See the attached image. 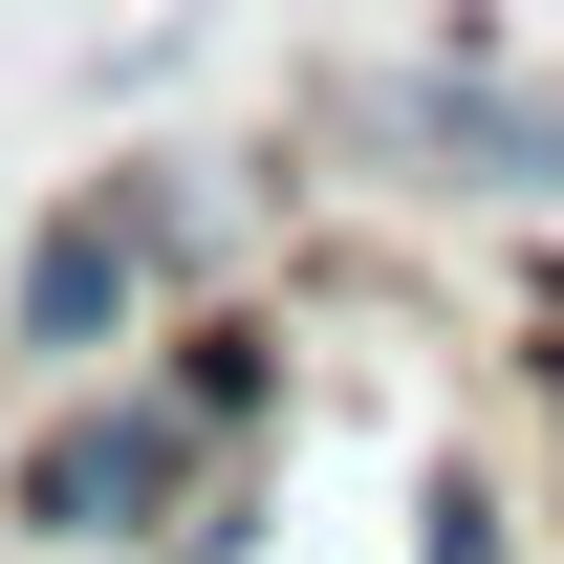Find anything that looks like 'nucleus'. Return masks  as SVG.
Masks as SVG:
<instances>
[{"label": "nucleus", "mask_w": 564, "mask_h": 564, "mask_svg": "<svg viewBox=\"0 0 564 564\" xmlns=\"http://www.w3.org/2000/svg\"><path fill=\"white\" fill-rule=\"evenodd\" d=\"M499 369H521V413H543V456H564V217H543V261H521V326H499Z\"/></svg>", "instance_id": "obj_5"}, {"label": "nucleus", "mask_w": 564, "mask_h": 564, "mask_svg": "<svg viewBox=\"0 0 564 564\" xmlns=\"http://www.w3.org/2000/svg\"><path fill=\"white\" fill-rule=\"evenodd\" d=\"M152 348V261L131 217H109V174H66V196H22V239H0V391H87V369Z\"/></svg>", "instance_id": "obj_3"}, {"label": "nucleus", "mask_w": 564, "mask_h": 564, "mask_svg": "<svg viewBox=\"0 0 564 564\" xmlns=\"http://www.w3.org/2000/svg\"><path fill=\"white\" fill-rule=\"evenodd\" d=\"M152 413L196 434V456H261L282 434V391H304V304H282V282H217V304H152Z\"/></svg>", "instance_id": "obj_4"}, {"label": "nucleus", "mask_w": 564, "mask_h": 564, "mask_svg": "<svg viewBox=\"0 0 564 564\" xmlns=\"http://www.w3.org/2000/svg\"><path fill=\"white\" fill-rule=\"evenodd\" d=\"M282 152L326 196H478V217H564V87L499 44L478 0H434L391 44H326L282 87Z\"/></svg>", "instance_id": "obj_1"}, {"label": "nucleus", "mask_w": 564, "mask_h": 564, "mask_svg": "<svg viewBox=\"0 0 564 564\" xmlns=\"http://www.w3.org/2000/svg\"><path fill=\"white\" fill-rule=\"evenodd\" d=\"M196 478L217 456L152 413V369H87V391H22V434H0V543L22 564H131Z\"/></svg>", "instance_id": "obj_2"}, {"label": "nucleus", "mask_w": 564, "mask_h": 564, "mask_svg": "<svg viewBox=\"0 0 564 564\" xmlns=\"http://www.w3.org/2000/svg\"><path fill=\"white\" fill-rule=\"evenodd\" d=\"M413 564H521V499H499V478H434L413 499Z\"/></svg>", "instance_id": "obj_6"}]
</instances>
